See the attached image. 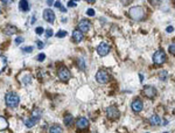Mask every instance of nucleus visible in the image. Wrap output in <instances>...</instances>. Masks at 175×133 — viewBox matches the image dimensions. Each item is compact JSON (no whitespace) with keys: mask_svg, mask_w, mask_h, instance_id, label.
<instances>
[{"mask_svg":"<svg viewBox=\"0 0 175 133\" xmlns=\"http://www.w3.org/2000/svg\"><path fill=\"white\" fill-rule=\"evenodd\" d=\"M67 32L65 31H58L57 33H56V36L57 38H64V36H67Z\"/></svg>","mask_w":175,"mask_h":133,"instance_id":"obj_26","label":"nucleus"},{"mask_svg":"<svg viewBox=\"0 0 175 133\" xmlns=\"http://www.w3.org/2000/svg\"><path fill=\"white\" fill-rule=\"evenodd\" d=\"M17 33V28L13 27V26H7L6 29H5V34L6 35H13Z\"/></svg>","mask_w":175,"mask_h":133,"instance_id":"obj_17","label":"nucleus"},{"mask_svg":"<svg viewBox=\"0 0 175 133\" xmlns=\"http://www.w3.org/2000/svg\"><path fill=\"white\" fill-rule=\"evenodd\" d=\"M0 1H1V4H2V5H5V6H6V5H9V4H12L14 0H0Z\"/></svg>","mask_w":175,"mask_h":133,"instance_id":"obj_31","label":"nucleus"},{"mask_svg":"<svg viewBox=\"0 0 175 133\" xmlns=\"http://www.w3.org/2000/svg\"><path fill=\"white\" fill-rule=\"evenodd\" d=\"M166 54H165V52L163 50H161V49H159V50H156L155 53H154V55H153V62H154V64L156 65H161V64H163L165 62H166Z\"/></svg>","mask_w":175,"mask_h":133,"instance_id":"obj_3","label":"nucleus"},{"mask_svg":"<svg viewBox=\"0 0 175 133\" xmlns=\"http://www.w3.org/2000/svg\"><path fill=\"white\" fill-rule=\"evenodd\" d=\"M130 17L136 21H140L145 18V8L141 6H134L130 9Z\"/></svg>","mask_w":175,"mask_h":133,"instance_id":"obj_1","label":"nucleus"},{"mask_svg":"<svg viewBox=\"0 0 175 133\" xmlns=\"http://www.w3.org/2000/svg\"><path fill=\"white\" fill-rule=\"evenodd\" d=\"M47 4L49 6H52V5H54V0H47Z\"/></svg>","mask_w":175,"mask_h":133,"instance_id":"obj_38","label":"nucleus"},{"mask_svg":"<svg viewBox=\"0 0 175 133\" xmlns=\"http://www.w3.org/2000/svg\"><path fill=\"white\" fill-rule=\"evenodd\" d=\"M77 64L81 70H85V63H84V60L82 57H78L77 58Z\"/></svg>","mask_w":175,"mask_h":133,"instance_id":"obj_22","label":"nucleus"},{"mask_svg":"<svg viewBox=\"0 0 175 133\" xmlns=\"http://www.w3.org/2000/svg\"><path fill=\"white\" fill-rule=\"evenodd\" d=\"M90 27H91V23L88 20H81L79 23H78V28H79L81 32H88L90 29Z\"/></svg>","mask_w":175,"mask_h":133,"instance_id":"obj_11","label":"nucleus"},{"mask_svg":"<svg viewBox=\"0 0 175 133\" xmlns=\"http://www.w3.org/2000/svg\"><path fill=\"white\" fill-rule=\"evenodd\" d=\"M71 76V74H70V71L67 69V68H61L60 70H58V78L61 79V81H63V82H65V81H68L69 78Z\"/></svg>","mask_w":175,"mask_h":133,"instance_id":"obj_7","label":"nucleus"},{"mask_svg":"<svg viewBox=\"0 0 175 133\" xmlns=\"http://www.w3.org/2000/svg\"><path fill=\"white\" fill-rule=\"evenodd\" d=\"M44 58H46V55H44V54H40V55H38V56H36V60H38V61H40V62L44 61Z\"/></svg>","mask_w":175,"mask_h":133,"instance_id":"obj_30","label":"nucleus"},{"mask_svg":"<svg viewBox=\"0 0 175 133\" xmlns=\"http://www.w3.org/2000/svg\"><path fill=\"white\" fill-rule=\"evenodd\" d=\"M6 64H7V61H6V57L2 56V55H0V73L5 69V67H6Z\"/></svg>","mask_w":175,"mask_h":133,"instance_id":"obj_21","label":"nucleus"},{"mask_svg":"<svg viewBox=\"0 0 175 133\" xmlns=\"http://www.w3.org/2000/svg\"><path fill=\"white\" fill-rule=\"evenodd\" d=\"M35 33L39 34V35H41V34L43 33V28H42V27H38V28L35 29Z\"/></svg>","mask_w":175,"mask_h":133,"instance_id":"obj_34","label":"nucleus"},{"mask_svg":"<svg viewBox=\"0 0 175 133\" xmlns=\"http://www.w3.org/2000/svg\"><path fill=\"white\" fill-rule=\"evenodd\" d=\"M144 95L148 98H154L156 95V90L155 88H153L152 85H146L144 88Z\"/></svg>","mask_w":175,"mask_h":133,"instance_id":"obj_9","label":"nucleus"},{"mask_svg":"<svg viewBox=\"0 0 175 133\" xmlns=\"http://www.w3.org/2000/svg\"><path fill=\"white\" fill-rule=\"evenodd\" d=\"M36 17H35V15H33V18H32V21H30V25H33V23H34V22H35V21H36Z\"/></svg>","mask_w":175,"mask_h":133,"instance_id":"obj_39","label":"nucleus"},{"mask_svg":"<svg viewBox=\"0 0 175 133\" xmlns=\"http://www.w3.org/2000/svg\"><path fill=\"white\" fill-rule=\"evenodd\" d=\"M76 5H77V2H75V1H73V0L68 2V6H69V7H75Z\"/></svg>","mask_w":175,"mask_h":133,"instance_id":"obj_35","label":"nucleus"},{"mask_svg":"<svg viewBox=\"0 0 175 133\" xmlns=\"http://www.w3.org/2000/svg\"><path fill=\"white\" fill-rule=\"evenodd\" d=\"M7 127H8V123H7V120H6L4 117H0V131L6 130Z\"/></svg>","mask_w":175,"mask_h":133,"instance_id":"obj_18","label":"nucleus"},{"mask_svg":"<svg viewBox=\"0 0 175 133\" xmlns=\"http://www.w3.org/2000/svg\"><path fill=\"white\" fill-rule=\"evenodd\" d=\"M139 76H140V81H142V79H144V76H142V75H141V74H140V75H139Z\"/></svg>","mask_w":175,"mask_h":133,"instance_id":"obj_41","label":"nucleus"},{"mask_svg":"<svg viewBox=\"0 0 175 133\" xmlns=\"http://www.w3.org/2000/svg\"><path fill=\"white\" fill-rule=\"evenodd\" d=\"M150 124H151V125H159V124H161L160 117H159L158 114H153V116L150 118Z\"/></svg>","mask_w":175,"mask_h":133,"instance_id":"obj_16","label":"nucleus"},{"mask_svg":"<svg viewBox=\"0 0 175 133\" xmlns=\"http://www.w3.org/2000/svg\"><path fill=\"white\" fill-rule=\"evenodd\" d=\"M73 121H74V118H73L71 114H67V116L64 117V124H65V125L70 126V125L73 124Z\"/></svg>","mask_w":175,"mask_h":133,"instance_id":"obj_20","label":"nucleus"},{"mask_svg":"<svg viewBox=\"0 0 175 133\" xmlns=\"http://www.w3.org/2000/svg\"><path fill=\"white\" fill-rule=\"evenodd\" d=\"M73 1H75V2H77V1H79V0H73Z\"/></svg>","mask_w":175,"mask_h":133,"instance_id":"obj_42","label":"nucleus"},{"mask_svg":"<svg viewBox=\"0 0 175 133\" xmlns=\"http://www.w3.org/2000/svg\"><path fill=\"white\" fill-rule=\"evenodd\" d=\"M73 39H74V41L75 42H81L84 36H83V32H81L79 29H76L74 33H73Z\"/></svg>","mask_w":175,"mask_h":133,"instance_id":"obj_14","label":"nucleus"},{"mask_svg":"<svg viewBox=\"0 0 175 133\" xmlns=\"http://www.w3.org/2000/svg\"><path fill=\"white\" fill-rule=\"evenodd\" d=\"M96 79H97L100 84H105V83L109 82L110 76H109V74L105 70H99L97 73V75H96Z\"/></svg>","mask_w":175,"mask_h":133,"instance_id":"obj_5","label":"nucleus"},{"mask_svg":"<svg viewBox=\"0 0 175 133\" xmlns=\"http://www.w3.org/2000/svg\"><path fill=\"white\" fill-rule=\"evenodd\" d=\"M36 44H38V47H39V48H43V42L38 41V42H36Z\"/></svg>","mask_w":175,"mask_h":133,"instance_id":"obj_36","label":"nucleus"},{"mask_svg":"<svg viewBox=\"0 0 175 133\" xmlns=\"http://www.w3.org/2000/svg\"><path fill=\"white\" fill-rule=\"evenodd\" d=\"M174 47H175V44H174V42H173V43H172V44L169 46V52L172 53V55H174V54H175V49H174Z\"/></svg>","mask_w":175,"mask_h":133,"instance_id":"obj_33","label":"nucleus"},{"mask_svg":"<svg viewBox=\"0 0 175 133\" xmlns=\"http://www.w3.org/2000/svg\"><path fill=\"white\" fill-rule=\"evenodd\" d=\"M86 1H88V2H90V4H92V2H95L96 0H86Z\"/></svg>","mask_w":175,"mask_h":133,"instance_id":"obj_40","label":"nucleus"},{"mask_svg":"<svg viewBox=\"0 0 175 133\" xmlns=\"http://www.w3.org/2000/svg\"><path fill=\"white\" fill-rule=\"evenodd\" d=\"M49 133H62V127L58 125H53L49 129Z\"/></svg>","mask_w":175,"mask_h":133,"instance_id":"obj_19","label":"nucleus"},{"mask_svg":"<svg viewBox=\"0 0 175 133\" xmlns=\"http://www.w3.org/2000/svg\"><path fill=\"white\" fill-rule=\"evenodd\" d=\"M21 81H22V83H23L25 85H28V84H30V82H32V77L29 76V75H26Z\"/></svg>","mask_w":175,"mask_h":133,"instance_id":"obj_23","label":"nucleus"},{"mask_svg":"<svg viewBox=\"0 0 175 133\" xmlns=\"http://www.w3.org/2000/svg\"><path fill=\"white\" fill-rule=\"evenodd\" d=\"M53 34H54V33H53V31H52L50 28L46 31V36H47V38H50V36H53Z\"/></svg>","mask_w":175,"mask_h":133,"instance_id":"obj_28","label":"nucleus"},{"mask_svg":"<svg viewBox=\"0 0 175 133\" xmlns=\"http://www.w3.org/2000/svg\"><path fill=\"white\" fill-rule=\"evenodd\" d=\"M142 106L144 105H142V102L140 99H136V100L132 102V110L134 112H140L142 110Z\"/></svg>","mask_w":175,"mask_h":133,"instance_id":"obj_12","label":"nucleus"},{"mask_svg":"<svg viewBox=\"0 0 175 133\" xmlns=\"http://www.w3.org/2000/svg\"><path fill=\"white\" fill-rule=\"evenodd\" d=\"M76 125H77V129H79V130H84V129H86V127L89 126V120H88L85 117H81V118L77 119Z\"/></svg>","mask_w":175,"mask_h":133,"instance_id":"obj_10","label":"nucleus"},{"mask_svg":"<svg viewBox=\"0 0 175 133\" xmlns=\"http://www.w3.org/2000/svg\"><path fill=\"white\" fill-rule=\"evenodd\" d=\"M43 19L46 20L47 22L53 23L54 20H55V14H54V12H53L52 9H49V8L44 9V11H43Z\"/></svg>","mask_w":175,"mask_h":133,"instance_id":"obj_8","label":"nucleus"},{"mask_svg":"<svg viewBox=\"0 0 175 133\" xmlns=\"http://www.w3.org/2000/svg\"><path fill=\"white\" fill-rule=\"evenodd\" d=\"M39 120H40V118L32 116V118H29V119L25 120V125H26L27 127H33V126H35V125H36V123H38Z\"/></svg>","mask_w":175,"mask_h":133,"instance_id":"obj_13","label":"nucleus"},{"mask_svg":"<svg viewBox=\"0 0 175 133\" xmlns=\"http://www.w3.org/2000/svg\"><path fill=\"white\" fill-rule=\"evenodd\" d=\"M22 42H23V38L22 36H18V38L15 39V44H20Z\"/></svg>","mask_w":175,"mask_h":133,"instance_id":"obj_32","label":"nucleus"},{"mask_svg":"<svg viewBox=\"0 0 175 133\" xmlns=\"http://www.w3.org/2000/svg\"><path fill=\"white\" fill-rule=\"evenodd\" d=\"M86 14H88L89 17H94V15H95V11H94L92 8H89V9L86 11Z\"/></svg>","mask_w":175,"mask_h":133,"instance_id":"obj_27","label":"nucleus"},{"mask_svg":"<svg viewBox=\"0 0 175 133\" xmlns=\"http://www.w3.org/2000/svg\"><path fill=\"white\" fill-rule=\"evenodd\" d=\"M173 31H174V28H173L172 26H169V27H167V32H168V33H172Z\"/></svg>","mask_w":175,"mask_h":133,"instance_id":"obj_37","label":"nucleus"},{"mask_svg":"<svg viewBox=\"0 0 175 133\" xmlns=\"http://www.w3.org/2000/svg\"><path fill=\"white\" fill-rule=\"evenodd\" d=\"M54 6H55V7H57V8H60V9H61V11H62L63 13H65V12H67L65 7H63V6L61 5V2H60V1H56V2H54Z\"/></svg>","mask_w":175,"mask_h":133,"instance_id":"obj_24","label":"nucleus"},{"mask_svg":"<svg viewBox=\"0 0 175 133\" xmlns=\"http://www.w3.org/2000/svg\"><path fill=\"white\" fill-rule=\"evenodd\" d=\"M5 100H6V104H7L9 108H17L20 103L19 96L15 95V94H13V92L7 94V95H6V98H5Z\"/></svg>","mask_w":175,"mask_h":133,"instance_id":"obj_2","label":"nucleus"},{"mask_svg":"<svg viewBox=\"0 0 175 133\" xmlns=\"http://www.w3.org/2000/svg\"><path fill=\"white\" fill-rule=\"evenodd\" d=\"M19 8L20 11H22V12H28L29 11V4H28V1L27 0H21L19 4Z\"/></svg>","mask_w":175,"mask_h":133,"instance_id":"obj_15","label":"nucleus"},{"mask_svg":"<svg viewBox=\"0 0 175 133\" xmlns=\"http://www.w3.org/2000/svg\"><path fill=\"white\" fill-rule=\"evenodd\" d=\"M22 50L25 53H32L33 52V47H25V48H22Z\"/></svg>","mask_w":175,"mask_h":133,"instance_id":"obj_29","label":"nucleus"},{"mask_svg":"<svg viewBox=\"0 0 175 133\" xmlns=\"http://www.w3.org/2000/svg\"><path fill=\"white\" fill-rule=\"evenodd\" d=\"M167 75H168V73L166 71V70H162L160 74H159V76H160V79H162V81H165V79H167Z\"/></svg>","mask_w":175,"mask_h":133,"instance_id":"obj_25","label":"nucleus"},{"mask_svg":"<svg viewBox=\"0 0 175 133\" xmlns=\"http://www.w3.org/2000/svg\"><path fill=\"white\" fill-rule=\"evenodd\" d=\"M106 116H107L109 119L115 120V119H118V118H119L120 112H119V110L117 109L116 106H110V108L106 109Z\"/></svg>","mask_w":175,"mask_h":133,"instance_id":"obj_4","label":"nucleus"},{"mask_svg":"<svg viewBox=\"0 0 175 133\" xmlns=\"http://www.w3.org/2000/svg\"><path fill=\"white\" fill-rule=\"evenodd\" d=\"M109 52H110V47H109V44L105 43V42H102V43L97 47V53L100 55V56H105V55H107Z\"/></svg>","mask_w":175,"mask_h":133,"instance_id":"obj_6","label":"nucleus"}]
</instances>
